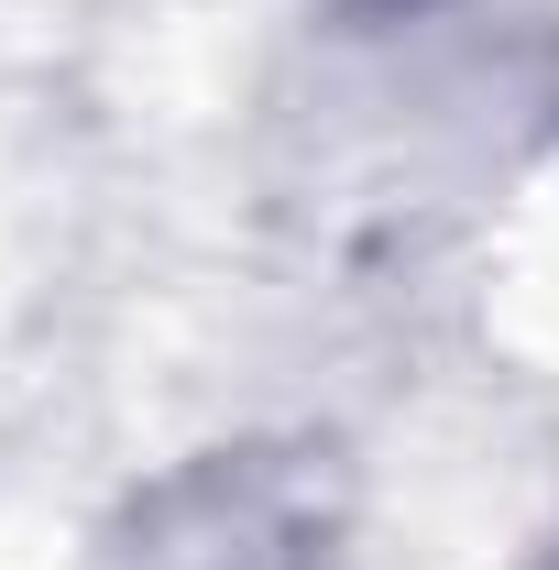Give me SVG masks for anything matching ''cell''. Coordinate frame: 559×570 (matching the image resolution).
I'll return each mask as SVG.
<instances>
[{
  "instance_id": "cell-1",
  "label": "cell",
  "mask_w": 559,
  "mask_h": 570,
  "mask_svg": "<svg viewBox=\"0 0 559 570\" xmlns=\"http://www.w3.org/2000/svg\"><path fill=\"white\" fill-rule=\"evenodd\" d=\"M133 570H341V560L307 527V504H285L253 472H209V483L165 494L154 538L133 549Z\"/></svg>"
},
{
  "instance_id": "cell-2",
  "label": "cell",
  "mask_w": 559,
  "mask_h": 570,
  "mask_svg": "<svg viewBox=\"0 0 559 570\" xmlns=\"http://www.w3.org/2000/svg\"><path fill=\"white\" fill-rule=\"evenodd\" d=\"M549 570H559V560H549Z\"/></svg>"
}]
</instances>
